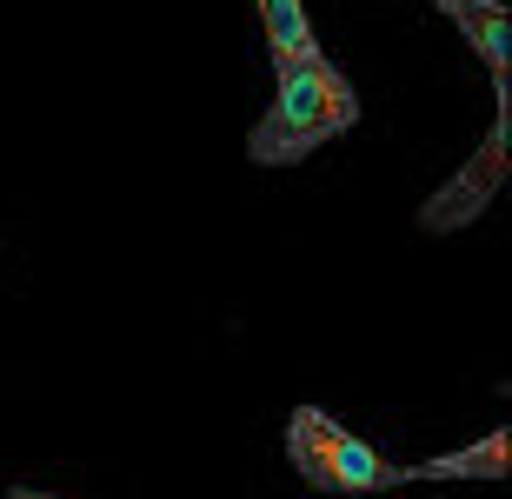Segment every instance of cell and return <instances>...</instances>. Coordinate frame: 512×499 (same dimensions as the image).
<instances>
[{
	"label": "cell",
	"instance_id": "6da1fadb",
	"mask_svg": "<svg viewBox=\"0 0 512 499\" xmlns=\"http://www.w3.org/2000/svg\"><path fill=\"white\" fill-rule=\"evenodd\" d=\"M360 127V87L333 67V60H300V67H273V100L253 120L247 160L253 167H300L320 154L326 140Z\"/></svg>",
	"mask_w": 512,
	"mask_h": 499
},
{
	"label": "cell",
	"instance_id": "7a4b0ae2",
	"mask_svg": "<svg viewBox=\"0 0 512 499\" xmlns=\"http://www.w3.org/2000/svg\"><path fill=\"white\" fill-rule=\"evenodd\" d=\"M286 460L300 473L306 486H320V493H399V486H419L413 466L386 460L373 453L366 440H353L333 413L320 406H293V420H286Z\"/></svg>",
	"mask_w": 512,
	"mask_h": 499
},
{
	"label": "cell",
	"instance_id": "3957f363",
	"mask_svg": "<svg viewBox=\"0 0 512 499\" xmlns=\"http://www.w3.org/2000/svg\"><path fill=\"white\" fill-rule=\"evenodd\" d=\"M506 120H512V94H499L493 100V127H486V140H479L473 167L459 173L446 193H433V200H426V227H433V233L466 227V220H473V213L499 193V173H506Z\"/></svg>",
	"mask_w": 512,
	"mask_h": 499
},
{
	"label": "cell",
	"instance_id": "277c9868",
	"mask_svg": "<svg viewBox=\"0 0 512 499\" xmlns=\"http://www.w3.org/2000/svg\"><path fill=\"white\" fill-rule=\"evenodd\" d=\"M439 14L466 34V47L479 54V67L493 80V100H499L506 94V67H512V14L499 0H439Z\"/></svg>",
	"mask_w": 512,
	"mask_h": 499
},
{
	"label": "cell",
	"instance_id": "5b68a950",
	"mask_svg": "<svg viewBox=\"0 0 512 499\" xmlns=\"http://www.w3.org/2000/svg\"><path fill=\"white\" fill-rule=\"evenodd\" d=\"M253 14H260V34H266V54L273 67H300V60H320V34H313V20H306V0H253Z\"/></svg>",
	"mask_w": 512,
	"mask_h": 499
},
{
	"label": "cell",
	"instance_id": "8992f818",
	"mask_svg": "<svg viewBox=\"0 0 512 499\" xmlns=\"http://www.w3.org/2000/svg\"><path fill=\"white\" fill-rule=\"evenodd\" d=\"M512 473V433H486V440L459 446V453H439V460H419L413 480H506Z\"/></svg>",
	"mask_w": 512,
	"mask_h": 499
},
{
	"label": "cell",
	"instance_id": "52a82bcc",
	"mask_svg": "<svg viewBox=\"0 0 512 499\" xmlns=\"http://www.w3.org/2000/svg\"><path fill=\"white\" fill-rule=\"evenodd\" d=\"M7 499H60V493H34V486H14Z\"/></svg>",
	"mask_w": 512,
	"mask_h": 499
}]
</instances>
